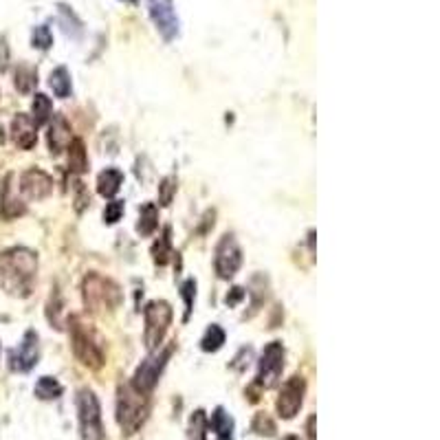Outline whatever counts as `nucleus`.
<instances>
[{
    "mask_svg": "<svg viewBox=\"0 0 440 440\" xmlns=\"http://www.w3.org/2000/svg\"><path fill=\"white\" fill-rule=\"evenodd\" d=\"M11 139L20 150H31L37 144V126L25 112H18L11 122Z\"/></svg>",
    "mask_w": 440,
    "mask_h": 440,
    "instance_id": "4468645a",
    "label": "nucleus"
},
{
    "mask_svg": "<svg viewBox=\"0 0 440 440\" xmlns=\"http://www.w3.org/2000/svg\"><path fill=\"white\" fill-rule=\"evenodd\" d=\"M284 440H299V438H297V436H286Z\"/></svg>",
    "mask_w": 440,
    "mask_h": 440,
    "instance_id": "ea45409f",
    "label": "nucleus"
},
{
    "mask_svg": "<svg viewBox=\"0 0 440 440\" xmlns=\"http://www.w3.org/2000/svg\"><path fill=\"white\" fill-rule=\"evenodd\" d=\"M75 187H77V198H75V201H77V212H82L84 205H88V196H84V185L82 183H77Z\"/></svg>",
    "mask_w": 440,
    "mask_h": 440,
    "instance_id": "c9c22d12",
    "label": "nucleus"
},
{
    "mask_svg": "<svg viewBox=\"0 0 440 440\" xmlns=\"http://www.w3.org/2000/svg\"><path fill=\"white\" fill-rule=\"evenodd\" d=\"M122 3H128V5H137V0H122Z\"/></svg>",
    "mask_w": 440,
    "mask_h": 440,
    "instance_id": "58836bf2",
    "label": "nucleus"
},
{
    "mask_svg": "<svg viewBox=\"0 0 440 440\" xmlns=\"http://www.w3.org/2000/svg\"><path fill=\"white\" fill-rule=\"evenodd\" d=\"M249 295H251V311L247 313V317H253L260 311V306L265 304V299H267V277L265 275H255L251 279Z\"/></svg>",
    "mask_w": 440,
    "mask_h": 440,
    "instance_id": "393cba45",
    "label": "nucleus"
},
{
    "mask_svg": "<svg viewBox=\"0 0 440 440\" xmlns=\"http://www.w3.org/2000/svg\"><path fill=\"white\" fill-rule=\"evenodd\" d=\"M243 297H245V291L240 289V286H233V289L227 293L225 302H227V306H236V304H238V302H240V299H243Z\"/></svg>",
    "mask_w": 440,
    "mask_h": 440,
    "instance_id": "f704fd0d",
    "label": "nucleus"
},
{
    "mask_svg": "<svg viewBox=\"0 0 440 440\" xmlns=\"http://www.w3.org/2000/svg\"><path fill=\"white\" fill-rule=\"evenodd\" d=\"M59 23H62L66 35H71V37H75V40H77V37H82V31H84L82 20H79V18L75 16V11H73L71 7L59 5Z\"/></svg>",
    "mask_w": 440,
    "mask_h": 440,
    "instance_id": "a878e982",
    "label": "nucleus"
},
{
    "mask_svg": "<svg viewBox=\"0 0 440 440\" xmlns=\"http://www.w3.org/2000/svg\"><path fill=\"white\" fill-rule=\"evenodd\" d=\"M51 117H53L51 99L45 93H37L33 97V102H31V119H33V124L35 126H45V124L51 122Z\"/></svg>",
    "mask_w": 440,
    "mask_h": 440,
    "instance_id": "6ab92c4d",
    "label": "nucleus"
},
{
    "mask_svg": "<svg viewBox=\"0 0 440 440\" xmlns=\"http://www.w3.org/2000/svg\"><path fill=\"white\" fill-rule=\"evenodd\" d=\"M23 214H25V203L20 201L18 190L13 185V174H7L3 190H0V216L7 220H13Z\"/></svg>",
    "mask_w": 440,
    "mask_h": 440,
    "instance_id": "dca6fc26",
    "label": "nucleus"
},
{
    "mask_svg": "<svg viewBox=\"0 0 440 440\" xmlns=\"http://www.w3.org/2000/svg\"><path fill=\"white\" fill-rule=\"evenodd\" d=\"M240 265H243V251H240L238 240L233 238V233H225L216 245V255H214L216 273L223 279H229L238 273Z\"/></svg>",
    "mask_w": 440,
    "mask_h": 440,
    "instance_id": "9d476101",
    "label": "nucleus"
},
{
    "mask_svg": "<svg viewBox=\"0 0 440 440\" xmlns=\"http://www.w3.org/2000/svg\"><path fill=\"white\" fill-rule=\"evenodd\" d=\"M174 346H168L163 350H152L144 361L141 366L137 368L134 376H132V388L139 390V392H144V394H150L154 390V386L158 383V376H161L166 364H168V359L172 354Z\"/></svg>",
    "mask_w": 440,
    "mask_h": 440,
    "instance_id": "0eeeda50",
    "label": "nucleus"
},
{
    "mask_svg": "<svg viewBox=\"0 0 440 440\" xmlns=\"http://www.w3.org/2000/svg\"><path fill=\"white\" fill-rule=\"evenodd\" d=\"M35 396L40 398V401H55V398L62 396V386H59L57 378L53 376H40L37 383H35Z\"/></svg>",
    "mask_w": 440,
    "mask_h": 440,
    "instance_id": "4be33fe9",
    "label": "nucleus"
},
{
    "mask_svg": "<svg viewBox=\"0 0 440 440\" xmlns=\"http://www.w3.org/2000/svg\"><path fill=\"white\" fill-rule=\"evenodd\" d=\"M158 227V209L154 203H146L141 209H139V223H137V231L141 236H152Z\"/></svg>",
    "mask_w": 440,
    "mask_h": 440,
    "instance_id": "412c9836",
    "label": "nucleus"
},
{
    "mask_svg": "<svg viewBox=\"0 0 440 440\" xmlns=\"http://www.w3.org/2000/svg\"><path fill=\"white\" fill-rule=\"evenodd\" d=\"M7 57H9V49L5 45V40H0V66L7 64Z\"/></svg>",
    "mask_w": 440,
    "mask_h": 440,
    "instance_id": "e433bc0d",
    "label": "nucleus"
},
{
    "mask_svg": "<svg viewBox=\"0 0 440 440\" xmlns=\"http://www.w3.org/2000/svg\"><path fill=\"white\" fill-rule=\"evenodd\" d=\"M37 359H40L37 335L33 330H27L23 342H20L13 350H9V370L29 372L37 366Z\"/></svg>",
    "mask_w": 440,
    "mask_h": 440,
    "instance_id": "f8f14e48",
    "label": "nucleus"
},
{
    "mask_svg": "<svg viewBox=\"0 0 440 440\" xmlns=\"http://www.w3.org/2000/svg\"><path fill=\"white\" fill-rule=\"evenodd\" d=\"M284 354L286 352H284L282 342L267 344L257 364V381H255L257 388L269 390L279 381V376H282V370H284Z\"/></svg>",
    "mask_w": 440,
    "mask_h": 440,
    "instance_id": "6e6552de",
    "label": "nucleus"
},
{
    "mask_svg": "<svg viewBox=\"0 0 440 440\" xmlns=\"http://www.w3.org/2000/svg\"><path fill=\"white\" fill-rule=\"evenodd\" d=\"M207 416L203 410H196L190 416V427H187V440H207Z\"/></svg>",
    "mask_w": 440,
    "mask_h": 440,
    "instance_id": "cd10ccee",
    "label": "nucleus"
},
{
    "mask_svg": "<svg viewBox=\"0 0 440 440\" xmlns=\"http://www.w3.org/2000/svg\"><path fill=\"white\" fill-rule=\"evenodd\" d=\"M170 227L163 229L161 238L156 240V243L152 245V260H154V265L158 267H166L170 262V255H172V238H170Z\"/></svg>",
    "mask_w": 440,
    "mask_h": 440,
    "instance_id": "5701e85b",
    "label": "nucleus"
},
{
    "mask_svg": "<svg viewBox=\"0 0 440 440\" xmlns=\"http://www.w3.org/2000/svg\"><path fill=\"white\" fill-rule=\"evenodd\" d=\"M148 13L166 42H174L181 31V23H178L172 0H148Z\"/></svg>",
    "mask_w": 440,
    "mask_h": 440,
    "instance_id": "1a4fd4ad",
    "label": "nucleus"
},
{
    "mask_svg": "<svg viewBox=\"0 0 440 440\" xmlns=\"http://www.w3.org/2000/svg\"><path fill=\"white\" fill-rule=\"evenodd\" d=\"M16 79H13V84H16V88L20 91V93H31L33 91V86L37 84V73H35V69H31V66H27V64H20L18 69H16V75H13Z\"/></svg>",
    "mask_w": 440,
    "mask_h": 440,
    "instance_id": "bb28decb",
    "label": "nucleus"
},
{
    "mask_svg": "<svg viewBox=\"0 0 440 440\" xmlns=\"http://www.w3.org/2000/svg\"><path fill=\"white\" fill-rule=\"evenodd\" d=\"M207 427L212 432H216L218 440H233V418L223 407H216L212 412V418H209Z\"/></svg>",
    "mask_w": 440,
    "mask_h": 440,
    "instance_id": "a211bd4d",
    "label": "nucleus"
},
{
    "mask_svg": "<svg viewBox=\"0 0 440 440\" xmlns=\"http://www.w3.org/2000/svg\"><path fill=\"white\" fill-rule=\"evenodd\" d=\"M223 344H225V330L220 328L218 324H212V326L205 330L203 339H201V348H203L205 352H216V350L223 348Z\"/></svg>",
    "mask_w": 440,
    "mask_h": 440,
    "instance_id": "c85d7f7f",
    "label": "nucleus"
},
{
    "mask_svg": "<svg viewBox=\"0 0 440 440\" xmlns=\"http://www.w3.org/2000/svg\"><path fill=\"white\" fill-rule=\"evenodd\" d=\"M82 299L88 313L106 315L122 304V289H119L110 277L97 271H91L82 279Z\"/></svg>",
    "mask_w": 440,
    "mask_h": 440,
    "instance_id": "f03ea898",
    "label": "nucleus"
},
{
    "mask_svg": "<svg viewBox=\"0 0 440 440\" xmlns=\"http://www.w3.org/2000/svg\"><path fill=\"white\" fill-rule=\"evenodd\" d=\"M183 299H185V319H190V313L194 308V299H196V282L194 279H187V282L181 286Z\"/></svg>",
    "mask_w": 440,
    "mask_h": 440,
    "instance_id": "72a5a7b5",
    "label": "nucleus"
},
{
    "mask_svg": "<svg viewBox=\"0 0 440 440\" xmlns=\"http://www.w3.org/2000/svg\"><path fill=\"white\" fill-rule=\"evenodd\" d=\"M150 414V401L148 394L134 390L130 383L119 386L117 392V423L126 436L137 434L144 427L146 418Z\"/></svg>",
    "mask_w": 440,
    "mask_h": 440,
    "instance_id": "7ed1b4c3",
    "label": "nucleus"
},
{
    "mask_svg": "<svg viewBox=\"0 0 440 440\" xmlns=\"http://www.w3.org/2000/svg\"><path fill=\"white\" fill-rule=\"evenodd\" d=\"M124 185V174L117 168H106L102 174L97 176V192L104 198H112Z\"/></svg>",
    "mask_w": 440,
    "mask_h": 440,
    "instance_id": "f3484780",
    "label": "nucleus"
},
{
    "mask_svg": "<svg viewBox=\"0 0 440 440\" xmlns=\"http://www.w3.org/2000/svg\"><path fill=\"white\" fill-rule=\"evenodd\" d=\"M49 86L53 88L55 97H59V99H66V97L71 95V91H73L69 71H66L64 66H57V69L51 73V77H49Z\"/></svg>",
    "mask_w": 440,
    "mask_h": 440,
    "instance_id": "b1692460",
    "label": "nucleus"
},
{
    "mask_svg": "<svg viewBox=\"0 0 440 440\" xmlns=\"http://www.w3.org/2000/svg\"><path fill=\"white\" fill-rule=\"evenodd\" d=\"M176 194V178L174 176H166L161 185H158V203L163 207H168L172 203V198Z\"/></svg>",
    "mask_w": 440,
    "mask_h": 440,
    "instance_id": "7c9ffc66",
    "label": "nucleus"
},
{
    "mask_svg": "<svg viewBox=\"0 0 440 440\" xmlns=\"http://www.w3.org/2000/svg\"><path fill=\"white\" fill-rule=\"evenodd\" d=\"M144 317H146V332H144L146 348L150 352L158 350V348H161V344H163L168 330H170L174 311H172V306L168 302H163V299H154V302H150L144 308Z\"/></svg>",
    "mask_w": 440,
    "mask_h": 440,
    "instance_id": "39448f33",
    "label": "nucleus"
},
{
    "mask_svg": "<svg viewBox=\"0 0 440 440\" xmlns=\"http://www.w3.org/2000/svg\"><path fill=\"white\" fill-rule=\"evenodd\" d=\"M124 216V201H110L104 209V223L115 225Z\"/></svg>",
    "mask_w": 440,
    "mask_h": 440,
    "instance_id": "473e14b6",
    "label": "nucleus"
},
{
    "mask_svg": "<svg viewBox=\"0 0 440 440\" xmlns=\"http://www.w3.org/2000/svg\"><path fill=\"white\" fill-rule=\"evenodd\" d=\"M251 427H253V432L260 434V436H273V434H275V423L271 421L269 414H265V412L255 414Z\"/></svg>",
    "mask_w": 440,
    "mask_h": 440,
    "instance_id": "2f4dec72",
    "label": "nucleus"
},
{
    "mask_svg": "<svg viewBox=\"0 0 440 440\" xmlns=\"http://www.w3.org/2000/svg\"><path fill=\"white\" fill-rule=\"evenodd\" d=\"M37 277V255L27 247L0 253V286L11 297H29Z\"/></svg>",
    "mask_w": 440,
    "mask_h": 440,
    "instance_id": "f257e3e1",
    "label": "nucleus"
},
{
    "mask_svg": "<svg viewBox=\"0 0 440 440\" xmlns=\"http://www.w3.org/2000/svg\"><path fill=\"white\" fill-rule=\"evenodd\" d=\"M304 394H306V381L299 374H293L289 381L282 386V390H279L277 403H275L277 414L282 418H286V421L295 418V414L302 410Z\"/></svg>",
    "mask_w": 440,
    "mask_h": 440,
    "instance_id": "9b49d317",
    "label": "nucleus"
},
{
    "mask_svg": "<svg viewBox=\"0 0 440 440\" xmlns=\"http://www.w3.org/2000/svg\"><path fill=\"white\" fill-rule=\"evenodd\" d=\"M69 335H71V348L73 354L77 357V361L91 368V370H99L104 366V350L97 344L95 335L79 322L77 317H71L69 322Z\"/></svg>",
    "mask_w": 440,
    "mask_h": 440,
    "instance_id": "20e7f679",
    "label": "nucleus"
},
{
    "mask_svg": "<svg viewBox=\"0 0 440 440\" xmlns=\"http://www.w3.org/2000/svg\"><path fill=\"white\" fill-rule=\"evenodd\" d=\"M73 132H71V126H69V122L62 117V115H53V122H51V126H49V134H47V141H49V150H51V154H62L69 146H71V141H73Z\"/></svg>",
    "mask_w": 440,
    "mask_h": 440,
    "instance_id": "2eb2a0df",
    "label": "nucleus"
},
{
    "mask_svg": "<svg viewBox=\"0 0 440 440\" xmlns=\"http://www.w3.org/2000/svg\"><path fill=\"white\" fill-rule=\"evenodd\" d=\"M31 45L40 51H47L51 49L53 45V33L47 25H37L33 31H31Z\"/></svg>",
    "mask_w": 440,
    "mask_h": 440,
    "instance_id": "c756f323",
    "label": "nucleus"
},
{
    "mask_svg": "<svg viewBox=\"0 0 440 440\" xmlns=\"http://www.w3.org/2000/svg\"><path fill=\"white\" fill-rule=\"evenodd\" d=\"M77 421L84 440H104L102 407L93 390L84 388L77 392Z\"/></svg>",
    "mask_w": 440,
    "mask_h": 440,
    "instance_id": "423d86ee",
    "label": "nucleus"
},
{
    "mask_svg": "<svg viewBox=\"0 0 440 440\" xmlns=\"http://www.w3.org/2000/svg\"><path fill=\"white\" fill-rule=\"evenodd\" d=\"M313 425H315V416L308 418V438H311V440H315V429H313Z\"/></svg>",
    "mask_w": 440,
    "mask_h": 440,
    "instance_id": "4c0bfd02",
    "label": "nucleus"
},
{
    "mask_svg": "<svg viewBox=\"0 0 440 440\" xmlns=\"http://www.w3.org/2000/svg\"><path fill=\"white\" fill-rule=\"evenodd\" d=\"M53 192V178L40 168H31L20 176V194L27 201H45Z\"/></svg>",
    "mask_w": 440,
    "mask_h": 440,
    "instance_id": "ddd939ff",
    "label": "nucleus"
},
{
    "mask_svg": "<svg viewBox=\"0 0 440 440\" xmlns=\"http://www.w3.org/2000/svg\"><path fill=\"white\" fill-rule=\"evenodd\" d=\"M66 150H69V168H71V172H77V174L86 172L88 170V154H86V148L82 144V139H73L71 146Z\"/></svg>",
    "mask_w": 440,
    "mask_h": 440,
    "instance_id": "aec40b11",
    "label": "nucleus"
}]
</instances>
